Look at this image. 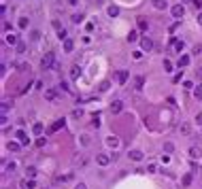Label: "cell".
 I'll return each instance as SVG.
<instances>
[{
    "mask_svg": "<svg viewBox=\"0 0 202 189\" xmlns=\"http://www.w3.org/2000/svg\"><path fill=\"white\" fill-rule=\"evenodd\" d=\"M62 126H64V119H58V121H56V123H53V126H51V128H49V132H58V130H60V128H62Z\"/></svg>",
    "mask_w": 202,
    "mask_h": 189,
    "instance_id": "5bb4252c",
    "label": "cell"
},
{
    "mask_svg": "<svg viewBox=\"0 0 202 189\" xmlns=\"http://www.w3.org/2000/svg\"><path fill=\"white\" fill-rule=\"evenodd\" d=\"M68 4H73V7H77V4H79V0H68Z\"/></svg>",
    "mask_w": 202,
    "mask_h": 189,
    "instance_id": "f6af8a7d",
    "label": "cell"
},
{
    "mask_svg": "<svg viewBox=\"0 0 202 189\" xmlns=\"http://www.w3.org/2000/svg\"><path fill=\"white\" fill-rule=\"evenodd\" d=\"M198 24H200V26H202V13H200V15H198Z\"/></svg>",
    "mask_w": 202,
    "mask_h": 189,
    "instance_id": "bcb514c9",
    "label": "cell"
},
{
    "mask_svg": "<svg viewBox=\"0 0 202 189\" xmlns=\"http://www.w3.org/2000/svg\"><path fill=\"white\" fill-rule=\"evenodd\" d=\"M26 174H28V179H34V176H36V168H34V166H30V168L26 170Z\"/></svg>",
    "mask_w": 202,
    "mask_h": 189,
    "instance_id": "d6986e66",
    "label": "cell"
},
{
    "mask_svg": "<svg viewBox=\"0 0 202 189\" xmlns=\"http://www.w3.org/2000/svg\"><path fill=\"white\" fill-rule=\"evenodd\" d=\"M108 15H111V17H117V15H119V7H115V4L108 7Z\"/></svg>",
    "mask_w": 202,
    "mask_h": 189,
    "instance_id": "ac0fdd59",
    "label": "cell"
},
{
    "mask_svg": "<svg viewBox=\"0 0 202 189\" xmlns=\"http://www.w3.org/2000/svg\"><path fill=\"white\" fill-rule=\"evenodd\" d=\"M111 159H113V157H108V155H104V153L96 157V161H98L100 166H108V164H111Z\"/></svg>",
    "mask_w": 202,
    "mask_h": 189,
    "instance_id": "52a82bcc",
    "label": "cell"
},
{
    "mask_svg": "<svg viewBox=\"0 0 202 189\" xmlns=\"http://www.w3.org/2000/svg\"><path fill=\"white\" fill-rule=\"evenodd\" d=\"M164 70H166V72H170V70H172V62L170 60H164Z\"/></svg>",
    "mask_w": 202,
    "mask_h": 189,
    "instance_id": "83f0119b",
    "label": "cell"
},
{
    "mask_svg": "<svg viewBox=\"0 0 202 189\" xmlns=\"http://www.w3.org/2000/svg\"><path fill=\"white\" fill-rule=\"evenodd\" d=\"M15 138H17V142H19V144H28V142H30L28 134H26L24 130H17V132H15Z\"/></svg>",
    "mask_w": 202,
    "mask_h": 189,
    "instance_id": "3957f363",
    "label": "cell"
},
{
    "mask_svg": "<svg viewBox=\"0 0 202 189\" xmlns=\"http://www.w3.org/2000/svg\"><path fill=\"white\" fill-rule=\"evenodd\" d=\"M32 132L34 134H43V123H34V126H32Z\"/></svg>",
    "mask_w": 202,
    "mask_h": 189,
    "instance_id": "ffe728a7",
    "label": "cell"
},
{
    "mask_svg": "<svg viewBox=\"0 0 202 189\" xmlns=\"http://www.w3.org/2000/svg\"><path fill=\"white\" fill-rule=\"evenodd\" d=\"M189 183H192V174H185L183 176V185H189Z\"/></svg>",
    "mask_w": 202,
    "mask_h": 189,
    "instance_id": "836d02e7",
    "label": "cell"
},
{
    "mask_svg": "<svg viewBox=\"0 0 202 189\" xmlns=\"http://www.w3.org/2000/svg\"><path fill=\"white\" fill-rule=\"evenodd\" d=\"M81 77V66H73V79H79Z\"/></svg>",
    "mask_w": 202,
    "mask_h": 189,
    "instance_id": "44dd1931",
    "label": "cell"
},
{
    "mask_svg": "<svg viewBox=\"0 0 202 189\" xmlns=\"http://www.w3.org/2000/svg\"><path fill=\"white\" fill-rule=\"evenodd\" d=\"M189 155H192V157L196 159V157H198V155H200V151L196 149V147H192V149H189Z\"/></svg>",
    "mask_w": 202,
    "mask_h": 189,
    "instance_id": "f546056e",
    "label": "cell"
},
{
    "mask_svg": "<svg viewBox=\"0 0 202 189\" xmlns=\"http://www.w3.org/2000/svg\"><path fill=\"white\" fill-rule=\"evenodd\" d=\"M26 26H28V19L21 17V19H19V28H26Z\"/></svg>",
    "mask_w": 202,
    "mask_h": 189,
    "instance_id": "8d00e7d4",
    "label": "cell"
},
{
    "mask_svg": "<svg viewBox=\"0 0 202 189\" xmlns=\"http://www.w3.org/2000/svg\"><path fill=\"white\" fill-rule=\"evenodd\" d=\"M179 68H185V66H187V64H189V55H181V57H179Z\"/></svg>",
    "mask_w": 202,
    "mask_h": 189,
    "instance_id": "4fadbf2b",
    "label": "cell"
},
{
    "mask_svg": "<svg viewBox=\"0 0 202 189\" xmlns=\"http://www.w3.org/2000/svg\"><path fill=\"white\" fill-rule=\"evenodd\" d=\"M140 45H143V49H145V51H149V49H151V47H153V41H151V38H149V36H145V38H143V41H140Z\"/></svg>",
    "mask_w": 202,
    "mask_h": 189,
    "instance_id": "30bf717a",
    "label": "cell"
},
{
    "mask_svg": "<svg viewBox=\"0 0 202 189\" xmlns=\"http://www.w3.org/2000/svg\"><path fill=\"white\" fill-rule=\"evenodd\" d=\"M121 111H123V102L121 100H115L111 104V113H113V115H117V113H121Z\"/></svg>",
    "mask_w": 202,
    "mask_h": 189,
    "instance_id": "277c9868",
    "label": "cell"
},
{
    "mask_svg": "<svg viewBox=\"0 0 202 189\" xmlns=\"http://www.w3.org/2000/svg\"><path fill=\"white\" fill-rule=\"evenodd\" d=\"M128 77H130V74H128V70H119V72H117V83H125V81H128Z\"/></svg>",
    "mask_w": 202,
    "mask_h": 189,
    "instance_id": "ba28073f",
    "label": "cell"
},
{
    "mask_svg": "<svg viewBox=\"0 0 202 189\" xmlns=\"http://www.w3.org/2000/svg\"><path fill=\"white\" fill-rule=\"evenodd\" d=\"M170 11H172V17L177 19V21H181V17L185 15V7H183V4H174Z\"/></svg>",
    "mask_w": 202,
    "mask_h": 189,
    "instance_id": "7a4b0ae2",
    "label": "cell"
},
{
    "mask_svg": "<svg viewBox=\"0 0 202 189\" xmlns=\"http://www.w3.org/2000/svg\"><path fill=\"white\" fill-rule=\"evenodd\" d=\"M106 144H108V147H113V149H115L117 144H119V140H117L115 136H111V138H106Z\"/></svg>",
    "mask_w": 202,
    "mask_h": 189,
    "instance_id": "e0dca14e",
    "label": "cell"
},
{
    "mask_svg": "<svg viewBox=\"0 0 202 189\" xmlns=\"http://www.w3.org/2000/svg\"><path fill=\"white\" fill-rule=\"evenodd\" d=\"M136 38H138V32H134V30H132V32L128 34V41H130V43H134Z\"/></svg>",
    "mask_w": 202,
    "mask_h": 189,
    "instance_id": "4316f807",
    "label": "cell"
},
{
    "mask_svg": "<svg viewBox=\"0 0 202 189\" xmlns=\"http://www.w3.org/2000/svg\"><path fill=\"white\" fill-rule=\"evenodd\" d=\"M39 38H41V32L34 30V32H32V41H39Z\"/></svg>",
    "mask_w": 202,
    "mask_h": 189,
    "instance_id": "e575fe53",
    "label": "cell"
},
{
    "mask_svg": "<svg viewBox=\"0 0 202 189\" xmlns=\"http://www.w3.org/2000/svg\"><path fill=\"white\" fill-rule=\"evenodd\" d=\"M143 83H145V79H143V77H138V79H136V89H140V87H143Z\"/></svg>",
    "mask_w": 202,
    "mask_h": 189,
    "instance_id": "d6a6232c",
    "label": "cell"
},
{
    "mask_svg": "<svg viewBox=\"0 0 202 189\" xmlns=\"http://www.w3.org/2000/svg\"><path fill=\"white\" fill-rule=\"evenodd\" d=\"M19 187H21V189H34L36 183H34V179H30V181L24 179V181H19Z\"/></svg>",
    "mask_w": 202,
    "mask_h": 189,
    "instance_id": "5b68a950",
    "label": "cell"
},
{
    "mask_svg": "<svg viewBox=\"0 0 202 189\" xmlns=\"http://www.w3.org/2000/svg\"><path fill=\"white\" fill-rule=\"evenodd\" d=\"M170 43L174 45V49L177 51H183V41H177V38H170Z\"/></svg>",
    "mask_w": 202,
    "mask_h": 189,
    "instance_id": "2e32d148",
    "label": "cell"
},
{
    "mask_svg": "<svg viewBox=\"0 0 202 189\" xmlns=\"http://www.w3.org/2000/svg\"><path fill=\"white\" fill-rule=\"evenodd\" d=\"M45 142H47V138H39L36 140V147H45Z\"/></svg>",
    "mask_w": 202,
    "mask_h": 189,
    "instance_id": "d590c367",
    "label": "cell"
},
{
    "mask_svg": "<svg viewBox=\"0 0 202 189\" xmlns=\"http://www.w3.org/2000/svg\"><path fill=\"white\" fill-rule=\"evenodd\" d=\"M153 7L155 9H166L168 2H166V0H153Z\"/></svg>",
    "mask_w": 202,
    "mask_h": 189,
    "instance_id": "9a60e30c",
    "label": "cell"
},
{
    "mask_svg": "<svg viewBox=\"0 0 202 189\" xmlns=\"http://www.w3.org/2000/svg\"><path fill=\"white\" fill-rule=\"evenodd\" d=\"M2 28H4V32H9V30H11V24H9V21H4V24H2Z\"/></svg>",
    "mask_w": 202,
    "mask_h": 189,
    "instance_id": "b9f144b4",
    "label": "cell"
},
{
    "mask_svg": "<svg viewBox=\"0 0 202 189\" xmlns=\"http://www.w3.org/2000/svg\"><path fill=\"white\" fill-rule=\"evenodd\" d=\"M192 4H194L196 9H200V7H202V0H192Z\"/></svg>",
    "mask_w": 202,
    "mask_h": 189,
    "instance_id": "74e56055",
    "label": "cell"
},
{
    "mask_svg": "<svg viewBox=\"0 0 202 189\" xmlns=\"http://www.w3.org/2000/svg\"><path fill=\"white\" fill-rule=\"evenodd\" d=\"M45 98L47 100H56V91H53V89H47L45 91Z\"/></svg>",
    "mask_w": 202,
    "mask_h": 189,
    "instance_id": "603a6c76",
    "label": "cell"
},
{
    "mask_svg": "<svg viewBox=\"0 0 202 189\" xmlns=\"http://www.w3.org/2000/svg\"><path fill=\"white\" fill-rule=\"evenodd\" d=\"M73 21H75V24H81V21H83V15H81V13L73 15Z\"/></svg>",
    "mask_w": 202,
    "mask_h": 189,
    "instance_id": "f1b7e54d",
    "label": "cell"
},
{
    "mask_svg": "<svg viewBox=\"0 0 202 189\" xmlns=\"http://www.w3.org/2000/svg\"><path fill=\"white\" fill-rule=\"evenodd\" d=\"M194 96H196V100H202V87L194 89Z\"/></svg>",
    "mask_w": 202,
    "mask_h": 189,
    "instance_id": "1f68e13d",
    "label": "cell"
},
{
    "mask_svg": "<svg viewBox=\"0 0 202 189\" xmlns=\"http://www.w3.org/2000/svg\"><path fill=\"white\" fill-rule=\"evenodd\" d=\"M128 155H130V159H132V161H140V159H143V153H140L138 149H132Z\"/></svg>",
    "mask_w": 202,
    "mask_h": 189,
    "instance_id": "8992f818",
    "label": "cell"
},
{
    "mask_svg": "<svg viewBox=\"0 0 202 189\" xmlns=\"http://www.w3.org/2000/svg\"><path fill=\"white\" fill-rule=\"evenodd\" d=\"M4 170H7V172H13L15 170V161H7V164H4Z\"/></svg>",
    "mask_w": 202,
    "mask_h": 189,
    "instance_id": "d4e9b609",
    "label": "cell"
},
{
    "mask_svg": "<svg viewBox=\"0 0 202 189\" xmlns=\"http://www.w3.org/2000/svg\"><path fill=\"white\" fill-rule=\"evenodd\" d=\"M73 49H75V43L70 41V38H66V41H64V51H66V53H70Z\"/></svg>",
    "mask_w": 202,
    "mask_h": 189,
    "instance_id": "7c38bea8",
    "label": "cell"
},
{
    "mask_svg": "<svg viewBox=\"0 0 202 189\" xmlns=\"http://www.w3.org/2000/svg\"><path fill=\"white\" fill-rule=\"evenodd\" d=\"M58 38H60V41H66V38H68V36H66V30H64V28L58 30Z\"/></svg>",
    "mask_w": 202,
    "mask_h": 189,
    "instance_id": "7402d4cb",
    "label": "cell"
},
{
    "mask_svg": "<svg viewBox=\"0 0 202 189\" xmlns=\"http://www.w3.org/2000/svg\"><path fill=\"white\" fill-rule=\"evenodd\" d=\"M75 189H87V187H85V183H79V185L75 187Z\"/></svg>",
    "mask_w": 202,
    "mask_h": 189,
    "instance_id": "ee69618b",
    "label": "cell"
},
{
    "mask_svg": "<svg viewBox=\"0 0 202 189\" xmlns=\"http://www.w3.org/2000/svg\"><path fill=\"white\" fill-rule=\"evenodd\" d=\"M15 49H17V53H26V49H28V47H26V43H21V41H19V45L15 47Z\"/></svg>",
    "mask_w": 202,
    "mask_h": 189,
    "instance_id": "484cf974",
    "label": "cell"
},
{
    "mask_svg": "<svg viewBox=\"0 0 202 189\" xmlns=\"http://www.w3.org/2000/svg\"><path fill=\"white\" fill-rule=\"evenodd\" d=\"M9 109H11V102H9V100H4V102H2V115H7Z\"/></svg>",
    "mask_w": 202,
    "mask_h": 189,
    "instance_id": "cb8c5ba5",
    "label": "cell"
},
{
    "mask_svg": "<svg viewBox=\"0 0 202 189\" xmlns=\"http://www.w3.org/2000/svg\"><path fill=\"white\" fill-rule=\"evenodd\" d=\"M196 123H198V126H202V113H198V115H196Z\"/></svg>",
    "mask_w": 202,
    "mask_h": 189,
    "instance_id": "ab89813d",
    "label": "cell"
},
{
    "mask_svg": "<svg viewBox=\"0 0 202 189\" xmlns=\"http://www.w3.org/2000/svg\"><path fill=\"white\" fill-rule=\"evenodd\" d=\"M198 74H200V81H202V68L198 70ZM200 87H202V83H200Z\"/></svg>",
    "mask_w": 202,
    "mask_h": 189,
    "instance_id": "7dc6e473",
    "label": "cell"
},
{
    "mask_svg": "<svg viewBox=\"0 0 202 189\" xmlns=\"http://www.w3.org/2000/svg\"><path fill=\"white\" fill-rule=\"evenodd\" d=\"M108 85H111V83H108V81H104V83L100 85V89H102V91H106V89H108Z\"/></svg>",
    "mask_w": 202,
    "mask_h": 189,
    "instance_id": "f35d334b",
    "label": "cell"
},
{
    "mask_svg": "<svg viewBox=\"0 0 202 189\" xmlns=\"http://www.w3.org/2000/svg\"><path fill=\"white\" fill-rule=\"evenodd\" d=\"M7 43H9V45H15V47H17V45H19V38H17V34L9 32V34H7Z\"/></svg>",
    "mask_w": 202,
    "mask_h": 189,
    "instance_id": "9c48e42d",
    "label": "cell"
},
{
    "mask_svg": "<svg viewBox=\"0 0 202 189\" xmlns=\"http://www.w3.org/2000/svg\"><path fill=\"white\" fill-rule=\"evenodd\" d=\"M17 68L21 70V72H24V70H30V68H28V64H19V66H17Z\"/></svg>",
    "mask_w": 202,
    "mask_h": 189,
    "instance_id": "60d3db41",
    "label": "cell"
},
{
    "mask_svg": "<svg viewBox=\"0 0 202 189\" xmlns=\"http://www.w3.org/2000/svg\"><path fill=\"white\" fill-rule=\"evenodd\" d=\"M53 64H56L53 53H45V55H43V60H41V68H43V70H49V68H53Z\"/></svg>",
    "mask_w": 202,
    "mask_h": 189,
    "instance_id": "6da1fadb",
    "label": "cell"
},
{
    "mask_svg": "<svg viewBox=\"0 0 202 189\" xmlns=\"http://www.w3.org/2000/svg\"><path fill=\"white\" fill-rule=\"evenodd\" d=\"M19 147H21L19 142H9V151H17Z\"/></svg>",
    "mask_w": 202,
    "mask_h": 189,
    "instance_id": "4dcf8cb0",
    "label": "cell"
},
{
    "mask_svg": "<svg viewBox=\"0 0 202 189\" xmlns=\"http://www.w3.org/2000/svg\"><path fill=\"white\" fill-rule=\"evenodd\" d=\"M92 126H94V128H98V126H100V119H98V117H94V121H92Z\"/></svg>",
    "mask_w": 202,
    "mask_h": 189,
    "instance_id": "7bdbcfd3",
    "label": "cell"
},
{
    "mask_svg": "<svg viewBox=\"0 0 202 189\" xmlns=\"http://www.w3.org/2000/svg\"><path fill=\"white\" fill-rule=\"evenodd\" d=\"M136 24H138V30H147V28H149V24H147V19L145 17H138V19H136Z\"/></svg>",
    "mask_w": 202,
    "mask_h": 189,
    "instance_id": "8fae6325",
    "label": "cell"
}]
</instances>
